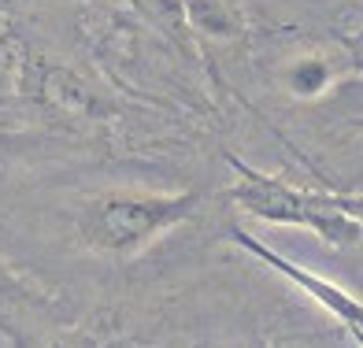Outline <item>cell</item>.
Listing matches in <instances>:
<instances>
[{"label": "cell", "instance_id": "obj_5", "mask_svg": "<svg viewBox=\"0 0 363 348\" xmlns=\"http://www.w3.org/2000/svg\"><path fill=\"white\" fill-rule=\"evenodd\" d=\"M334 86V67L323 56H296L282 67V89L296 101H319Z\"/></svg>", "mask_w": 363, "mask_h": 348}, {"label": "cell", "instance_id": "obj_6", "mask_svg": "<svg viewBox=\"0 0 363 348\" xmlns=\"http://www.w3.org/2000/svg\"><path fill=\"white\" fill-rule=\"evenodd\" d=\"M41 89H45L48 101H52L56 108H63L67 115H96V111H101V101H96V93L89 89V82H82L67 67H52V71H48Z\"/></svg>", "mask_w": 363, "mask_h": 348}, {"label": "cell", "instance_id": "obj_1", "mask_svg": "<svg viewBox=\"0 0 363 348\" xmlns=\"http://www.w3.org/2000/svg\"><path fill=\"white\" fill-rule=\"evenodd\" d=\"M196 208V193H101L82 208L78 234L89 248L108 256H130L167 234L171 226L186 223Z\"/></svg>", "mask_w": 363, "mask_h": 348}, {"label": "cell", "instance_id": "obj_4", "mask_svg": "<svg viewBox=\"0 0 363 348\" xmlns=\"http://www.w3.org/2000/svg\"><path fill=\"white\" fill-rule=\"evenodd\" d=\"M182 15L193 34L208 41H238L245 34V11L234 0H182Z\"/></svg>", "mask_w": 363, "mask_h": 348}, {"label": "cell", "instance_id": "obj_2", "mask_svg": "<svg viewBox=\"0 0 363 348\" xmlns=\"http://www.w3.org/2000/svg\"><path fill=\"white\" fill-rule=\"evenodd\" d=\"M238 171V186H234V201L267 223H286V226H308L330 245H356L363 226L349 211V204L334 201L323 193H304L289 186L282 178H271L241 159H230Z\"/></svg>", "mask_w": 363, "mask_h": 348}, {"label": "cell", "instance_id": "obj_7", "mask_svg": "<svg viewBox=\"0 0 363 348\" xmlns=\"http://www.w3.org/2000/svg\"><path fill=\"white\" fill-rule=\"evenodd\" d=\"M352 63H356V71H363V34L352 41Z\"/></svg>", "mask_w": 363, "mask_h": 348}, {"label": "cell", "instance_id": "obj_3", "mask_svg": "<svg viewBox=\"0 0 363 348\" xmlns=\"http://www.w3.org/2000/svg\"><path fill=\"white\" fill-rule=\"evenodd\" d=\"M234 241H241L249 252H256L263 263H271V267L278 271V274H286L293 286H301L311 301H319L326 311H334L337 319L352 330V334H359V341H363V304L356 301L352 293H345L341 286H334V281H323V278H315L308 267H301V263H289V259H282L278 252H271V248H263L256 237H249V234H234Z\"/></svg>", "mask_w": 363, "mask_h": 348}]
</instances>
